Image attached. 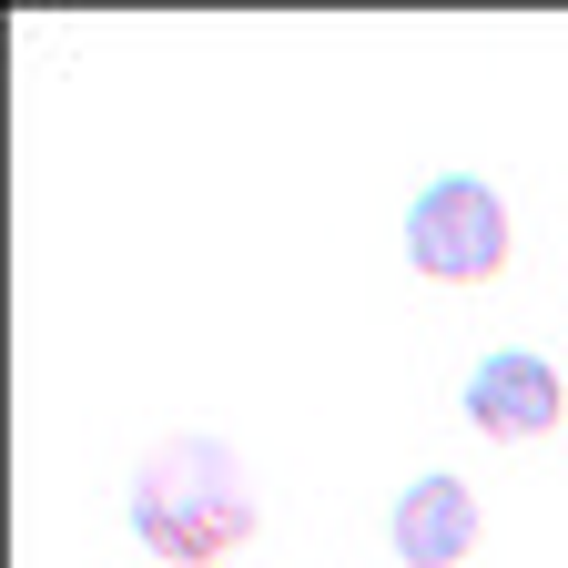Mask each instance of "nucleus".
<instances>
[{"label": "nucleus", "instance_id": "nucleus-3", "mask_svg": "<svg viewBox=\"0 0 568 568\" xmlns=\"http://www.w3.org/2000/svg\"><path fill=\"white\" fill-rule=\"evenodd\" d=\"M558 416H568V386H558L548 355H528V345H497L487 366L467 376V426H477V437H497V447L548 437Z\"/></svg>", "mask_w": 568, "mask_h": 568}, {"label": "nucleus", "instance_id": "nucleus-2", "mask_svg": "<svg viewBox=\"0 0 568 568\" xmlns=\"http://www.w3.org/2000/svg\"><path fill=\"white\" fill-rule=\"evenodd\" d=\"M406 264L426 284H487L497 264H508V203H497L477 173L426 183L416 213H406Z\"/></svg>", "mask_w": 568, "mask_h": 568}, {"label": "nucleus", "instance_id": "nucleus-1", "mask_svg": "<svg viewBox=\"0 0 568 568\" xmlns=\"http://www.w3.org/2000/svg\"><path fill=\"white\" fill-rule=\"evenodd\" d=\"M132 538L173 558V568H213V558H234L254 538V487L234 467L224 437H173L142 457L132 477Z\"/></svg>", "mask_w": 568, "mask_h": 568}, {"label": "nucleus", "instance_id": "nucleus-4", "mask_svg": "<svg viewBox=\"0 0 568 568\" xmlns=\"http://www.w3.org/2000/svg\"><path fill=\"white\" fill-rule=\"evenodd\" d=\"M467 548H477V497L457 477H416L396 497V558L406 568H457Z\"/></svg>", "mask_w": 568, "mask_h": 568}]
</instances>
